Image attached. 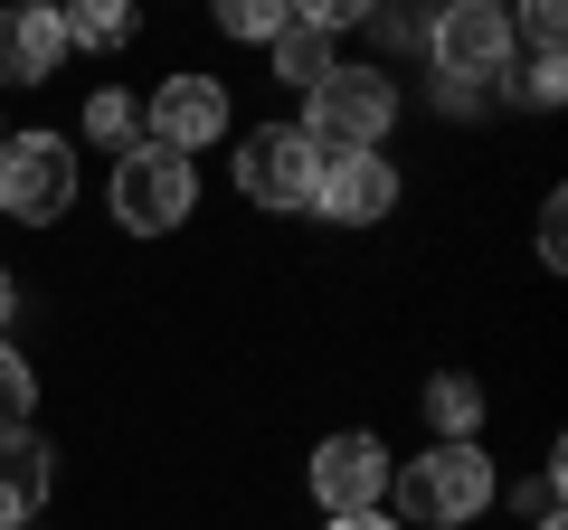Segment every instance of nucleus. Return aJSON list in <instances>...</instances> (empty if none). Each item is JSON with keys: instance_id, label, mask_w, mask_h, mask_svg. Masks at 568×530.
<instances>
[{"instance_id": "nucleus-5", "label": "nucleus", "mask_w": 568, "mask_h": 530, "mask_svg": "<svg viewBox=\"0 0 568 530\" xmlns=\"http://www.w3.org/2000/svg\"><path fill=\"white\" fill-rule=\"evenodd\" d=\"M227 171H237V200L246 208L294 218V208H313V171H323V152H313L294 123H246L237 152H227Z\"/></svg>"}, {"instance_id": "nucleus-16", "label": "nucleus", "mask_w": 568, "mask_h": 530, "mask_svg": "<svg viewBox=\"0 0 568 530\" xmlns=\"http://www.w3.org/2000/svg\"><path fill=\"white\" fill-rule=\"evenodd\" d=\"M294 29V0H219V39H246V48H275Z\"/></svg>"}, {"instance_id": "nucleus-24", "label": "nucleus", "mask_w": 568, "mask_h": 530, "mask_svg": "<svg viewBox=\"0 0 568 530\" xmlns=\"http://www.w3.org/2000/svg\"><path fill=\"white\" fill-rule=\"evenodd\" d=\"M10 323H20V275L0 265V342H10Z\"/></svg>"}, {"instance_id": "nucleus-22", "label": "nucleus", "mask_w": 568, "mask_h": 530, "mask_svg": "<svg viewBox=\"0 0 568 530\" xmlns=\"http://www.w3.org/2000/svg\"><path fill=\"white\" fill-rule=\"evenodd\" d=\"M559 227H568V200L549 190V200H540V265H568V237H559Z\"/></svg>"}, {"instance_id": "nucleus-26", "label": "nucleus", "mask_w": 568, "mask_h": 530, "mask_svg": "<svg viewBox=\"0 0 568 530\" xmlns=\"http://www.w3.org/2000/svg\"><path fill=\"white\" fill-rule=\"evenodd\" d=\"M530 530H568V521H530Z\"/></svg>"}, {"instance_id": "nucleus-13", "label": "nucleus", "mask_w": 568, "mask_h": 530, "mask_svg": "<svg viewBox=\"0 0 568 530\" xmlns=\"http://www.w3.org/2000/svg\"><path fill=\"white\" fill-rule=\"evenodd\" d=\"M332 67H342V48H332L323 29H304V20L284 29L275 48H265V77H275V85H294V95H313V85H323Z\"/></svg>"}, {"instance_id": "nucleus-11", "label": "nucleus", "mask_w": 568, "mask_h": 530, "mask_svg": "<svg viewBox=\"0 0 568 530\" xmlns=\"http://www.w3.org/2000/svg\"><path fill=\"white\" fill-rule=\"evenodd\" d=\"M58 502V446L39 427H0V530H39Z\"/></svg>"}, {"instance_id": "nucleus-23", "label": "nucleus", "mask_w": 568, "mask_h": 530, "mask_svg": "<svg viewBox=\"0 0 568 530\" xmlns=\"http://www.w3.org/2000/svg\"><path fill=\"white\" fill-rule=\"evenodd\" d=\"M484 85H446V77H436V114H455V123H474V114H484Z\"/></svg>"}, {"instance_id": "nucleus-17", "label": "nucleus", "mask_w": 568, "mask_h": 530, "mask_svg": "<svg viewBox=\"0 0 568 530\" xmlns=\"http://www.w3.org/2000/svg\"><path fill=\"white\" fill-rule=\"evenodd\" d=\"M39 417V360L20 342H0V427H29Z\"/></svg>"}, {"instance_id": "nucleus-18", "label": "nucleus", "mask_w": 568, "mask_h": 530, "mask_svg": "<svg viewBox=\"0 0 568 530\" xmlns=\"http://www.w3.org/2000/svg\"><path fill=\"white\" fill-rule=\"evenodd\" d=\"M511 39H530V58H559V39H568L559 0H521V10H511Z\"/></svg>"}, {"instance_id": "nucleus-7", "label": "nucleus", "mask_w": 568, "mask_h": 530, "mask_svg": "<svg viewBox=\"0 0 568 530\" xmlns=\"http://www.w3.org/2000/svg\"><path fill=\"white\" fill-rule=\"evenodd\" d=\"M237 133V104H227V77H209V67H171L152 95H142V143H162V152H209Z\"/></svg>"}, {"instance_id": "nucleus-20", "label": "nucleus", "mask_w": 568, "mask_h": 530, "mask_svg": "<svg viewBox=\"0 0 568 530\" xmlns=\"http://www.w3.org/2000/svg\"><path fill=\"white\" fill-rule=\"evenodd\" d=\"M294 20H304V29H323V39H342V29H361L369 10H361V0H304Z\"/></svg>"}, {"instance_id": "nucleus-9", "label": "nucleus", "mask_w": 568, "mask_h": 530, "mask_svg": "<svg viewBox=\"0 0 568 530\" xmlns=\"http://www.w3.org/2000/svg\"><path fill=\"white\" fill-rule=\"evenodd\" d=\"M407 200L398 162L388 152H332L323 171H313V218L323 227H388Z\"/></svg>"}, {"instance_id": "nucleus-1", "label": "nucleus", "mask_w": 568, "mask_h": 530, "mask_svg": "<svg viewBox=\"0 0 568 530\" xmlns=\"http://www.w3.org/2000/svg\"><path fill=\"white\" fill-rule=\"evenodd\" d=\"M503 502V473L484 446H426L388 473V521L398 530H474Z\"/></svg>"}, {"instance_id": "nucleus-15", "label": "nucleus", "mask_w": 568, "mask_h": 530, "mask_svg": "<svg viewBox=\"0 0 568 530\" xmlns=\"http://www.w3.org/2000/svg\"><path fill=\"white\" fill-rule=\"evenodd\" d=\"M67 20V58H114V48H133V10H123V0H85V10H58Z\"/></svg>"}, {"instance_id": "nucleus-3", "label": "nucleus", "mask_w": 568, "mask_h": 530, "mask_svg": "<svg viewBox=\"0 0 568 530\" xmlns=\"http://www.w3.org/2000/svg\"><path fill=\"white\" fill-rule=\"evenodd\" d=\"M104 208H114L123 237H171V227H190V208H200V162H181V152H162V143L114 152Z\"/></svg>"}, {"instance_id": "nucleus-4", "label": "nucleus", "mask_w": 568, "mask_h": 530, "mask_svg": "<svg viewBox=\"0 0 568 530\" xmlns=\"http://www.w3.org/2000/svg\"><path fill=\"white\" fill-rule=\"evenodd\" d=\"M77 143L67 133H20L10 123V143H0V218L10 227H58L77 208Z\"/></svg>"}, {"instance_id": "nucleus-25", "label": "nucleus", "mask_w": 568, "mask_h": 530, "mask_svg": "<svg viewBox=\"0 0 568 530\" xmlns=\"http://www.w3.org/2000/svg\"><path fill=\"white\" fill-rule=\"evenodd\" d=\"M323 530H398L388 511H351V521H323Z\"/></svg>"}, {"instance_id": "nucleus-6", "label": "nucleus", "mask_w": 568, "mask_h": 530, "mask_svg": "<svg viewBox=\"0 0 568 530\" xmlns=\"http://www.w3.org/2000/svg\"><path fill=\"white\" fill-rule=\"evenodd\" d=\"M388 473H398V455H388V436H369V427H332L323 446L304 455V492L323 502V521L388 511Z\"/></svg>"}, {"instance_id": "nucleus-12", "label": "nucleus", "mask_w": 568, "mask_h": 530, "mask_svg": "<svg viewBox=\"0 0 568 530\" xmlns=\"http://www.w3.org/2000/svg\"><path fill=\"white\" fill-rule=\"evenodd\" d=\"M417 408H426V446H484V379L474 369H436V379L417 388Z\"/></svg>"}, {"instance_id": "nucleus-21", "label": "nucleus", "mask_w": 568, "mask_h": 530, "mask_svg": "<svg viewBox=\"0 0 568 530\" xmlns=\"http://www.w3.org/2000/svg\"><path fill=\"white\" fill-rule=\"evenodd\" d=\"M521 521H559V465H540L521 483Z\"/></svg>"}, {"instance_id": "nucleus-14", "label": "nucleus", "mask_w": 568, "mask_h": 530, "mask_svg": "<svg viewBox=\"0 0 568 530\" xmlns=\"http://www.w3.org/2000/svg\"><path fill=\"white\" fill-rule=\"evenodd\" d=\"M77 133L95 152H133L142 143V104H133V85H95L85 95V114H77Z\"/></svg>"}, {"instance_id": "nucleus-27", "label": "nucleus", "mask_w": 568, "mask_h": 530, "mask_svg": "<svg viewBox=\"0 0 568 530\" xmlns=\"http://www.w3.org/2000/svg\"><path fill=\"white\" fill-rule=\"evenodd\" d=\"M0 143H10V114H0Z\"/></svg>"}, {"instance_id": "nucleus-10", "label": "nucleus", "mask_w": 568, "mask_h": 530, "mask_svg": "<svg viewBox=\"0 0 568 530\" xmlns=\"http://www.w3.org/2000/svg\"><path fill=\"white\" fill-rule=\"evenodd\" d=\"M58 67H67V20L58 10H39V0L0 10V95H39V85H58Z\"/></svg>"}, {"instance_id": "nucleus-2", "label": "nucleus", "mask_w": 568, "mask_h": 530, "mask_svg": "<svg viewBox=\"0 0 568 530\" xmlns=\"http://www.w3.org/2000/svg\"><path fill=\"white\" fill-rule=\"evenodd\" d=\"M294 133H304L313 152H388V133H398V77H388V67H332L323 85H313L304 95V114H294Z\"/></svg>"}, {"instance_id": "nucleus-8", "label": "nucleus", "mask_w": 568, "mask_h": 530, "mask_svg": "<svg viewBox=\"0 0 568 530\" xmlns=\"http://www.w3.org/2000/svg\"><path fill=\"white\" fill-rule=\"evenodd\" d=\"M426 58L446 85H503L511 77V10L503 0H446L436 20H426Z\"/></svg>"}, {"instance_id": "nucleus-19", "label": "nucleus", "mask_w": 568, "mask_h": 530, "mask_svg": "<svg viewBox=\"0 0 568 530\" xmlns=\"http://www.w3.org/2000/svg\"><path fill=\"white\" fill-rule=\"evenodd\" d=\"M511 95H521L530 114H549V104L568 95V58H530V67H521V85H511Z\"/></svg>"}]
</instances>
